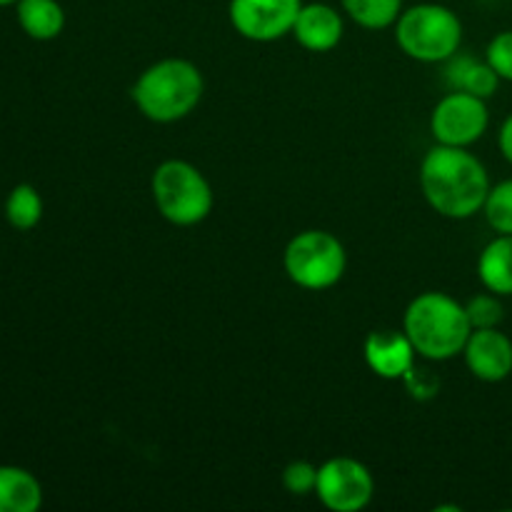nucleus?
I'll list each match as a JSON object with an SVG mask.
<instances>
[{
  "mask_svg": "<svg viewBox=\"0 0 512 512\" xmlns=\"http://www.w3.org/2000/svg\"><path fill=\"white\" fill-rule=\"evenodd\" d=\"M363 350L368 368L383 380H403L418 355L405 330H373Z\"/></svg>",
  "mask_w": 512,
  "mask_h": 512,
  "instance_id": "obj_11",
  "label": "nucleus"
},
{
  "mask_svg": "<svg viewBox=\"0 0 512 512\" xmlns=\"http://www.w3.org/2000/svg\"><path fill=\"white\" fill-rule=\"evenodd\" d=\"M205 80L198 65L185 58H165L150 65L133 85V100L153 123H175L198 108Z\"/></svg>",
  "mask_w": 512,
  "mask_h": 512,
  "instance_id": "obj_3",
  "label": "nucleus"
},
{
  "mask_svg": "<svg viewBox=\"0 0 512 512\" xmlns=\"http://www.w3.org/2000/svg\"><path fill=\"white\" fill-rule=\"evenodd\" d=\"M350 20L368 30H383L403 13V0H340Z\"/></svg>",
  "mask_w": 512,
  "mask_h": 512,
  "instance_id": "obj_17",
  "label": "nucleus"
},
{
  "mask_svg": "<svg viewBox=\"0 0 512 512\" xmlns=\"http://www.w3.org/2000/svg\"><path fill=\"white\" fill-rule=\"evenodd\" d=\"M283 263L298 288L328 290L343 278L348 255L343 243L328 230H305L290 240Z\"/></svg>",
  "mask_w": 512,
  "mask_h": 512,
  "instance_id": "obj_6",
  "label": "nucleus"
},
{
  "mask_svg": "<svg viewBox=\"0 0 512 512\" xmlns=\"http://www.w3.org/2000/svg\"><path fill=\"white\" fill-rule=\"evenodd\" d=\"M490 125L488 105L483 98L465 90H453L435 105L430 115V130L440 145L468 148L478 143Z\"/></svg>",
  "mask_w": 512,
  "mask_h": 512,
  "instance_id": "obj_7",
  "label": "nucleus"
},
{
  "mask_svg": "<svg viewBox=\"0 0 512 512\" xmlns=\"http://www.w3.org/2000/svg\"><path fill=\"white\" fill-rule=\"evenodd\" d=\"M293 35L310 53H328L343 38V15L328 3H308L295 18Z\"/></svg>",
  "mask_w": 512,
  "mask_h": 512,
  "instance_id": "obj_12",
  "label": "nucleus"
},
{
  "mask_svg": "<svg viewBox=\"0 0 512 512\" xmlns=\"http://www.w3.org/2000/svg\"><path fill=\"white\" fill-rule=\"evenodd\" d=\"M43 505L38 478L18 465H0V512H35Z\"/></svg>",
  "mask_w": 512,
  "mask_h": 512,
  "instance_id": "obj_13",
  "label": "nucleus"
},
{
  "mask_svg": "<svg viewBox=\"0 0 512 512\" xmlns=\"http://www.w3.org/2000/svg\"><path fill=\"white\" fill-rule=\"evenodd\" d=\"M448 83L453 90H465L478 98L488 100L498 93L500 75L495 73L488 60H475L473 55H458L448 58Z\"/></svg>",
  "mask_w": 512,
  "mask_h": 512,
  "instance_id": "obj_14",
  "label": "nucleus"
},
{
  "mask_svg": "<svg viewBox=\"0 0 512 512\" xmlns=\"http://www.w3.org/2000/svg\"><path fill=\"white\" fill-rule=\"evenodd\" d=\"M5 218L15 230H33L43 218V198L28 183H20L10 190L5 200Z\"/></svg>",
  "mask_w": 512,
  "mask_h": 512,
  "instance_id": "obj_18",
  "label": "nucleus"
},
{
  "mask_svg": "<svg viewBox=\"0 0 512 512\" xmlns=\"http://www.w3.org/2000/svg\"><path fill=\"white\" fill-rule=\"evenodd\" d=\"M395 40L408 58L420 63H443L463 43L458 13L438 3H420L403 10L395 20Z\"/></svg>",
  "mask_w": 512,
  "mask_h": 512,
  "instance_id": "obj_4",
  "label": "nucleus"
},
{
  "mask_svg": "<svg viewBox=\"0 0 512 512\" xmlns=\"http://www.w3.org/2000/svg\"><path fill=\"white\" fill-rule=\"evenodd\" d=\"M150 193L158 213L180 228L203 223L215 203L208 178L188 160L160 163L150 180Z\"/></svg>",
  "mask_w": 512,
  "mask_h": 512,
  "instance_id": "obj_5",
  "label": "nucleus"
},
{
  "mask_svg": "<svg viewBox=\"0 0 512 512\" xmlns=\"http://www.w3.org/2000/svg\"><path fill=\"white\" fill-rule=\"evenodd\" d=\"M403 383L405 388H408V393L418 400H430L440 388V380L435 378L430 370L418 368V365H413V368L403 375Z\"/></svg>",
  "mask_w": 512,
  "mask_h": 512,
  "instance_id": "obj_23",
  "label": "nucleus"
},
{
  "mask_svg": "<svg viewBox=\"0 0 512 512\" xmlns=\"http://www.w3.org/2000/svg\"><path fill=\"white\" fill-rule=\"evenodd\" d=\"M483 213L498 235H512V178L493 185L485 198Z\"/></svg>",
  "mask_w": 512,
  "mask_h": 512,
  "instance_id": "obj_19",
  "label": "nucleus"
},
{
  "mask_svg": "<svg viewBox=\"0 0 512 512\" xmlns=\"http://www.w3.org/2000/svg\"><path fill=\"white\" fill-rule=\"evenodd\" d=\"M403 330L420 358L443 363L463 353L473 325L463 303L448 293L430 290L408 305Z\"/></svg>",
  "mask_w": 512,
  "mask_h": 512,
  "instance_id": "obj_2",
  "label": "nucleus"
},
{
  "mask_svg": "<svg viewBox=\"0 0 512 512\" xmlns=\"http://www.w3.org/2000/svg\"><path fill=\"white\" fill-rule=\"evenodd\" d=\"M478 278L495 295H512V235H498L478 258Z\"/></svg>",
  "mask_w": 512,
  "mask_h": 512,
  "instance_id": "obj_15",
  "label": "nucleus"
},
{
  "mask_svg": "<svg viewBox=\"0 0 512 512\" xmlns=\"http://www.w3.org/2000/svg\"><path fill=\"white\" fill-rule=\"evenodd\" d=\"M420 188L435 213L465 220L483 210L493 185L485 165L468 148L438 143L420 165Z\"/></svg>",
  "mask_w": 512,
  "mask_h": 512,
  "instance_id": "obj_1",
  "label": "nucleus"
},
{
  "mask_svg": "<svg viewBox=\"0 0 512 512\" xmlns=\"http://www.w3.org/2000/svg\"><path fill=\"white\" fill-rule=\"evenodd\" d=\"M498 145H500V153H503V158L512 165V115H508V118H505L503 128H500Z\"/></svg>",
  "mask_w": 512,
  "mask_h": 512,
  "instance_id": "obj_24",
  "label": "nucleus"
},
{
  "mask_svg": "<svg viewBox=\"0 0 512 512\" xmlns=\"http://www.w3.org/2000/svg\"><path fill=\"white\" fill-rule=\"evenodd\" d=\"M283 485L288 493L293 495H310L315 493L318 485V468L308 460H293L288 468L283 470Z\"/></svg>",
  "mask_w": 512,
  "mask_h": 512,
  "instance_id": "obj_21",
  "label": "nucleus"
},
{
  "mask_svg": "<svg viewBox=\"0 0 512 512\" xmlns=\"http://www.w3.org/2000/svg\"><path fill=\"white\" fill-rule=\"evenodd\" d=\"M465 365L483 383H503L512 375V340L498 328H478L465 343Z\"/></svg>",
  "mask_w": 512,
  "mask_h": 512,
  "instance_id": "obj_10",
  "label": "nucleus"
},
{
  "mask_svg": "<svg viewBox=\"0 0 512 512\" xmlns=\"http://www.w3.org/2000/svg\"><path fill=\"white\" fill-rule=\"evenodd\" d=\"M18 23L33 40H53L65 28V10L58 0H18Z\"/></svg>",
  "mask_w": 512,
  "mask_h": 512,
  "instance_id": "obj_16",
  "label": "nucleus"
},
{
  "mask_svg": "<svg viewBox=\"0 0 512 512\" xmlns=\"http://www.w3.org/2000/svg\"><path fill=\"white\" fill-rule=\"evenodd\" d=\"M5 5H18V0H0V8H5Z\"/></svg>",
  "mask_w": 512,
  "mask_h": 512,
  "instance_id": "obj_25",
  "label": "nucleus"
},
{
  "mask_svg": "<svg viewBox=\"0 0 512 512\" xmlns=\"http://www.w3.org/2000/svg\"><path fill=\"white\" fill-rule=\"evenodd\" d=\"M465 310H468V318H470V325H473V330L498 328V325L503 323V318H505V310H503V303H500V295L490 293V290H488V293L470 298L468 305H465Z\"/></svg>",
  "mask_w": 512,
  "mask_h": 512,
  "instance_id": "obj_20",
  "label": "nucleus"
},
{
  "mask_svg": "<svg viewBox=\"0 0 512 512\" xmlns=\"http://www.w3.org/2000/svg\"><path fill=\"white\" fill-rule=\"evenodd\" d=\"M315 495L333 512H358L375 495L373 473L355 458H330L318 468Z\"/></svg>",
  "mask_w": 512,
  "mask_h": 512,
  "instance_id": "obj_8",
  "label": "nucleus"
},
{
  "mask_svg": "<svg viewBox=\"0 0 512 512\" xmlns=\"http://www.w3.org/2000/svg\"><path fill=\"white\" fill-rule=\"evenodd\" d=\"M485 60L493 65V70L500 75V80L512 83V30L498 33L490 40L488 50H485Z\"/></svg>",
  "mask_w": 512,
  "mask_h": 512,
  "instance_id": "obj_22",
  "label": "nucleus"
},
{
  "mask_svg": "<svg viewBox=\"0 0 512 512\" xmlns=\"http://www.w3.org/2000/svg\"><path fill=\"white\" fill-rule=\"evenodd\" d=\"M303 0H230V23L253 43H273L293 33Z\"/></svg>",
  "mask_w": 512,
  "mask_h": 512,
  "instance_id": "obj_9",
  "label": "nucleus"
}]
</instances>
